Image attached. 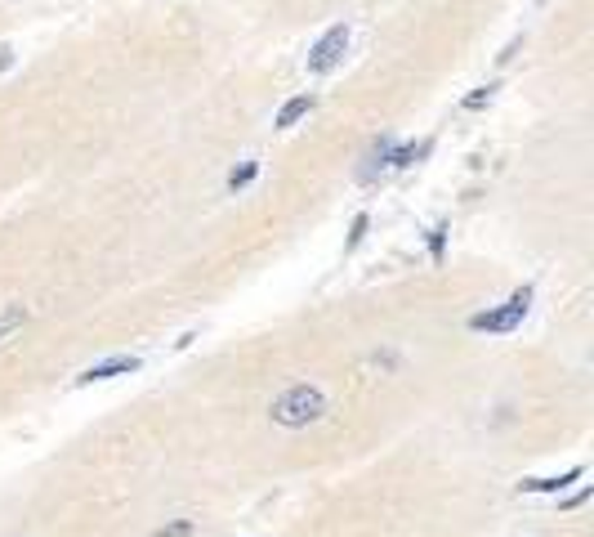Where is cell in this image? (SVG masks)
Masks as SVG:
<instances>
[{"mask_svg": "<svg viewBox=\"0 0 594 537\" xmlns=\"http://www.w3.org/2000/svg\"><path fill=\"white\" fill-rule=\"evenodd\" d=\"M322 412H327V395L318 386H291L286 395H277V403H273V421L286 425V430L313 425Z\"/></svg>", "mask_w": 594, "mask_h": 537, "instance_id": "obj_1", "label": "cell"}, {"mask_svg": "<svg viewBox=\"0 0 594 537\" xmlns=\"http://www.w3.org/2000/svg\"><path fill=\"white\" fill-rule=\"evenodd\" d=\"M532 309V287H518L500 309H482V314H470V332H496V336H509Z\"/></svg>", "mask_w": 594, "mask_h": 537, "instance_id": "obj_2", "label": "cell"}, {"mask_svg": "<svg viewBox=\"0 0 594 537\" xmlns=\"http://www.w3.org/2000/svg\"><path fill=\"white\" fill-rule=\"evenodd\" d=\"M349 23H331L318 41H313V50H309V72H331V68H340L345 63V50H349Z\"/></svg>", "mask_w": 594, "mask_h": 537, "instance_id": "obj_3", "label": "cell"}, {"mask_svg": "<svg viewBox=\"0 0 594 537\" xmlns=\"http://www.w3.org/2000/svg\"><path fill=\"white\" fill-rule=\"evenodd\" d=\"M130 372H139V359H134V354H112V359L86 368L76 381H81V386H94V381H112V377H130Z\"/></svg>", "mask_w": 594, "mask_h": 537, "instance_id": "obj_4", "label": "cell"}, {"mask_svg": "<svg viewBox=\"0 0 594 537\" xmlns=\"http://www.w3.org/2000/svg\"><path fill=\"white\" fill-rule=\"evenodd\" d=\"M581 475H586V466H568L563 475H545V479H518V493H563Z\"/></svg>", "mask_w": 594, "mask_h": 537, "instance_id": "obj_5", "label": "cell"}, {"mask_svg": "<svg viewBox=\"0 0 594 537\" xmlns=\"http://www.w3.org/2000/svg\"><path fill=\"white\" fill-rule=\"evenodd\" d=\"M313 104H318L313 95H295V99H286V104L277 108V122H273V126H277V131H291L300 117H309V113H313Z\"/></svg>", "mask_w": 594, "mask_h": 537, "instance_id": "obj_6", "label": "cell"}, {"mask_svg": "<svg viewBox=\"0 0 594 537\" xmlns=\"http://www.w3.org/2000/svg\"><path fill=\"white\" fill-rule=\"evenodd\" d=\"M425 242H429V260H434V265H443V256H447V224H434Z\"/></svg>", "mask_w": 594, "mask_h": 537, "instance_id": "obj_7", "label": "cell"}, {"mask_svg": "<svg viewBox=\"0 0 594 537\" xmlns=\"http://www.w3.org/2000/svg\"><path fill=\"white\" fill-rule=\"evenodd\" d=\"M255 175H259V161H241V166H233V170H229V193L246 188V184H250Z\"/></svg>", "mask_w": 594, "mask_h": 537, "instance_id": "obj_8", "label": "cell"}, {"mask_svg": "<svg viewBox=\"0 0 594 537\" xmlns=\"http://www.w3.org/2000/svg\"><path fill=\"white\" fill-rule=\"evenodd\" d=\"M22 323H27V309H22V305H9V309H0V336L18 332Z\"/></svg>", "mask_w": 594, "mask_h": 537, "instance_id": "obj_9", "label": "cell"}, {"mask_svg": "<svg viewBox=\"0 0 594 537\" xmlns=\"http://www.w3.org/2000/svg\"><path fill=\"white\" fill-rule=\"evenodd\" d=\"M491 95H496V86H478L474 95H465V99H461V108H465V113H478V108H487V104H491Z\"/></svg>", "mask_w": 594, "mask_h": 537, "instance_id": "obj_10", "label": "cell"}, {"mask_svg": "<svg viewBox=\"0 0 594 537\" xmlns=\"http://www.w3.org/2000/svg\"><path fill=\"white\" fill-rule=\"evenodd\" d=\"M366 224H371V220H366V211H357V215H354V229H349V242H345L349 251H357V247H362V238H366Z\"/></svg>", "mask_w": 594, "mask_h": 537, "instance_id": "obj_11", "label": "cell"}, {"mask_svg": "<svg viewBox=\"0 0 594 537\" xmlns=\"http://www.w3.org/2000/svg\"><path fill=\"white\" fill-rule=\"evenodd\" d=\"M152 537H193V520H175V524H166V529H157Z\"/></svg>", "mask_w": 594, "mask_h": 537, "instance_id": "obj_12", "label": "cell"}, {"mask_svg": "<svg viewBox=\"0 0 594 537\" xmlns=\"http://www.w3.org/2000/svg\"><path fill=\"white\" fill-rule=\"evenodd\" d=\"M518 45H523V36H514V41H509V45H505V50H500V54H496V59H500V63H509V59H514V54H518Z\"/></svg>", "mask_w": 594, "mask_h": 537, "instance_id": "obj_13", "label": "cell"}, {"mask_svg": "<svg viewBox=\"0 0 594 537\" xmlns=\"http://www.w3.org/2000/svg\"><path fill=\"white\" fill-rule=\"evenodd\" d=\"M586 497H590V488H581V493H572V497H563V511H577V506H581Z\"/></svg>", "mask_w": 594, "mask_h": 537, "instance_id": "obj_14", "label": "cell"}, {"mask_svg": "<svg viewBox=\"0 0 594 537\" xmlns=\"http://www.w3.org/2000/svg\"><path fill=\"white\" fill-rule=\"evenodd\" d=\"M9 63H14V50H9V45H0V72H9Z\"/></svg>", "mask_w": 594, "mask_h": 537, "instance_id": "obj_15", "label": "cell"}]
</instances>
